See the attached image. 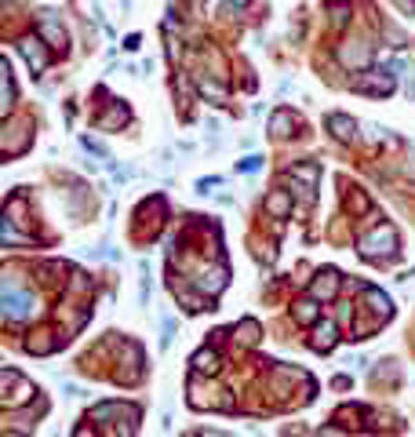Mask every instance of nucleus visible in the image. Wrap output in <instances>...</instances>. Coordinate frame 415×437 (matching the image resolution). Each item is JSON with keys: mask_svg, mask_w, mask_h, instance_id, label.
Returning a JSON list of instances; mask_svg holds the SVG:
<instances>
[{"mask_svg": "<svg viewBox=\"0 0 415 437\" xmlns=\"http://www.w3.org/2000/svg\"><path fill=\"white\" fill-rule=\"evenodd\" d=\"M0 306H4V317L8 321H30L37 314V299L30 292H22L15 285V274L4 277V292H0Z\"/></svg>", "mask_w": 415, "mask_h": 437, "instance_id": "obj_1", "label": "nucleus"}, {"mask_svg": "<svg viewBox=\"0 0 415 437\" xmlns=\"http://www.w3.org/2000/svg\"><path fill=\"white\" fill-rule=\"evenodd\" d=\"M397 230L390 223H383L379 230H372V234L361 237V255L365 259H390V255H397Z\"/></svg>", "mask_w": 415, "mask_h": 437, "instance_id": "obj_2", "label": "nucleus"}, {"mask_svg": "<svg viewBox=\"0 0 415 437\" xmlns=\"http://www.w3.org/2000/svg\"><path fill=\"white\" fill-rule=\"evenodd\" d=\"M33 394H37V387H33L30 379H22L15 368L0 372V405H4V408H15L22 401H30Z\"/></svg>", "mask_w": 415, "mask_h": 437, "instance_id": "obj_3", "label": "nucleus"}, {"mask_svg": "<svg viewBox=\"0 0 415 437\" xmlns=\"http://www.w3.org/2000/svg\"><path fill=\"white\" fill-rule=\"evenodd\" d=\"M288 183L295 186V194H299L303 204H314V186L321 183V168L317 164H295L288 172Z\"/></svg>", "mask_w": 415, "mask_h": 437, "instance_id": "obj_4", "label": "nucleus"}, {"mask_svg": "<svg viewBox=\"0 0 415 437\" xmlns=\"http://www.w3.org/2000/svg\"><path fill=\"white\" fill-rule=\"evenodd\" d=\"M33 139V124L30 121H15V117H4V153L8 157H15L30 146Z\"/></svg>", "mask_w": 415, "mask_h": 437, "instance_id": "obj_5", "label": "nucleus"}, {"mask_svg": "<svg viewBox=\"0 0 415 437\" xmlns=\"http://www.w3.org/2000/svg\"><path fill=\"white\" fill-rule=\"evenodd\" d=\"M354 88H361V92H372V95H390L394 92V77L386 70H365L354 81Z\"/></svg>", "mask_w": 415, "mask_h": 437, "instance_id": "obj_6", "label": "nucleus"}, {"mask_svg": "<svg viewBox=\"0 0 415 437\" xmlns=\"http://www.w3.org/2000/svg\"><path fill=\"white\" fill-rule=\"evenodd\" d=\"M19 51L26 55V62H30L33 73H44V70H48V51H44V44H41V37H22V41H19Z\"/></svg>", "mask_w": 415, "mask_h": 437, "instance_id": "obj_7", "label": "nucleus"}, {"mask_svg": "<svg viewBox=\"0 0 415 437\" xmlns=\"http://www.w3.org/2000/svg\"><path fill=\"white\" fill-rule=\"evenodd\" d=\"M41 37L48 41V48L66 51V30L55 22V11H41Z\"/></svg>", "mask_w": 415, "mask_h": 437, "instance_id": "obj_8", "label": "nucleus"}, {"mask_svg": "<svg viewBox=\"0 0 415 437\" xmlns=\"http://www.w3.org/2000/svg\"><path fill=\"white\" fill-rule=\"evenodd\" d=\"M339 285H343V281H339V274H335V270H321L317 281L310 285V295H314V299H321V303H328V299H335Z\"/></svg>", "mask_w": 415, "mask_h": 437, "instance_id": "obj_9", "label": "nucleus"}, {"mask_svg": "<svg viewBox=\"0 0 415 437\" xmlns=\"http://www.w3.org/2000/svg\"><path fill=\"white\" fill-rule=\"evenodd\" d=\"M335 339H339V325H335V321H317L310 346H314V350H321V354H328L332 346H335Z\"/></svg>", "mask_w": 415, "mask_h": 437, "instance_id": "obj_10", "label": "nucleus"}, {"mask_svg": "<svg viewBox=\"0 0 415 437\" xmlns=\"http://www.w3.org/2000/svg\"><path fill=\"white\" fill-rule=\"evenodd\" d=\"M197 288L208 295V299H215V295L226 288V266H215V270H212V274H208V277L201 274V277H197Z\"/></svg>", "mask_w": 415, "mask_h": 437, "instance_id": "obj_11", "label": "nucleus"}, {"mask_svg": "<svg viewBox=\"0 0 415 437\" xmlns=\"http://www.w3.org/2000/svg\"><path fill=\"white\" fill-rule=\"evenodd\" d=\"M365 306L379 321H390V314H394V306H390V299H386V292H375V288H365Z\"/></svg>", "mask_w": 415, "mask_h": 437, "instance_id": "obj_12", "label": "nucleus"}, {"mask_svg": "<svg viewBox=\"0 0 415 437\" xmlns=\"http://www.w3.org/2000/svg\"><path fill=\"white\" fill-rule=\"evenodd\" d=\"M339 59H343V66H350V70H361V66L368 62V44L354 41V48H350V41H346V48H339Z\"/></svg>", "mask_w": 415, "mask_h": 437, "instance_id": "obj_13", "label": "nucleus"}, {"mask_svg": "<svg viewBox=\"0 0 415 437\" xmlns=\"http://www.w3.org/2000/svg\"><path fill=\"white\" fill-rule=\"evenodd\" d=\"M193 372H204V376H215L219 372V354H215V346H204V350L193 354Z\"/></svg>", "mask_w": 415, "mask_h": 437, "instance_id": "obj_14", "label": "nucleus"}, {"mask_svg": "<svg viewBox=\"0 0 415 437\" xmlns=\"http://www.w3.org/2000/svg\"><path fill=\"white\" fill-rule=\"evenodd\" d=\"M354 128L357 124L350 117H343V113H332V117H328V132L339 139V143H354Z\"/></svg>", "mask_w": 415, "mask_h": 437, "instance_id": "obj_15", "label": "nucleus"}, {"mask_svg": "<svg viewBox=\"0 0 415 437\" xmlns=\"http://www.w3.org/2000/svg\"><path fill=\"white\" fill-rule=\"evenodd\" d=\"M0 84H4V99H0V110H4V117H11V110H15V81H11V66H8V62L0 66Z\"/></svg>", "mask_w": 415, "mask_h": 437, "instance_id": "obj_16", "label": "nucleus"}, {"mask_svg": "<svg viewBox=\"0 0 415 437\" xmlns=\"http://www.w3.org/2000/svg\"><path fill=\"white\" fill-rule=\"evenodd\" d=\"M0 244H4V248H15V244L33 248V237H30V234H19L15 223H11V218H4V226H0Z\"/></svg>", "mask_w": 415, "mask_h": 437, "instance_id": "obj_17", "label": "nucleus"}, {"mask_svg": "<svg viewBox=\"0 0 415 437\" xmlns=\"http://www.w3.org/2000/svg\"><path fill=\"white\" fill-rule=\"evenodd\" d=\"M295 321H299V325H317V321H321L317 299H299V303H295Z\"/></svg>", "mask_w": 415, "mask_h": 437, "instance_id": "obj_18", "label": "nucleus"}, {"mask_svg": "<svg viewBox=\"0 0 415 437\" xmlns=\"http://www.w3.org/2000/svg\"><path fill=\"white\" fill-rule=\"evenodd\" d=\"M132 121V113H128V106H121V102H113V106L99 117V128H121Z\"/></svg>", "mask_w": 415, "mask_h": 437, "instance_id": "obj_19", "label": "nucleus"}, {"mask_svg": "<svg viewBox=\"0 0 415 437\" xmlns=\"http://www.w3.org/2000/svg\"><path fill=\"white\" fill-rule=\"evenodd\" d=\"M292 128H295V117L288 110H277L274 117H270V132H274L277 139H284V135H292Z\"/></svg>", "mask_w": 415, "mask_h": 437, "instance_id": "obj_20", "label": "nucleus"}, {"mask_svg": "<svg viewBox=\"0 0 415 437\" xmlns=\"http://www.w3.org/2000/svg\"><path fill=\"white\" fill-rule=\"evenodd\" d=\"M266 212L277 215V218H284V215L292 212V194H281V190H277V194H270L266 197Z\"/></svg>", "mask_w": 415, "mask_h": 437, "instance_id": "obj_21", "label": "nucleus"}, {"mask_svg": "<svg viewBox=\"0 0 415 437\" xmlns=\"http://www.w3.org/2000/svg\"><path fill=\"white\" fill-rule=\"evenodd\" d=\"M197 88H201V95H204V99H212V102H215V106H223V102H226V88L219 84V81H208V77H201Z\"/></svg>", "mask_w": 415, "mask_h": 437, "instance_id": "obj_22", "label": "nucleus"}, {"mask_svg": "<svg viewBox=\"0 0 415 437\" xmlns=\"http://www.w3.org/2000/svg\"><path fill=\"white\" fill-rule=\"evenodd\" d=\"M30 350H33V354L55 350V339H51V332H37V339H30Z\"/></svg>", "mask_w": 415, "mask_h": 437, "instance_id": "obj_23", "label": "nucleus"}, {"mask_svg": "<svg viewBox=\"0 0 415 437\" xmlns=\"http://www.w3.org/2000/svg\"><path fill=\"white\" fill-rule=\"evenodd\" d=\"M237 339H241L244 346H252V343L259 339V325H255V321H241V328H237Z\"/></svg>", "mask_w": 415, "mask_h": 437, "instance_id": "obj_24", "label": "nucleus"}, {"mask_svg": "<svg viewBox=\"0 0 415 437\" xmlns=\"http://www.w3.org/2000/svg\"><path fill=\"white\" fill-rule=\"evenodd\" d=\"M354 212H368V197L365 194H354Z\"/></svg>", "mask_w": 415, "mask_h": 437, "instance_id": "obj_25", "label": "nucleus"}, {"mask_svg": "<svg viewBox=\"0 0 415 437\" xmlns=\"http://www.w3.org/2000/svg\"><path fill=\"white\" fill-rule=\"evenodd\" d=\"M394 4L405 11V15H415V0H394Z\"/></svg>", "mask_w": 415, "mask_h": 437, "instance_id": "obj_26", "label": "nucleus"}, {"mask_svg": "<svg viewBox=\"0 0 415 437\" xmlns=\"http://www.w3.org/2000/svg\"><path fill=\"white\" fill-rule=\"evenodd\" d=\"M241 168H244V172H255V168H259V157H248V161L241 164Z\"/></svg>", "mask_w": 415, "mask_h": 437, "instance_id": "obj_27", "label": "nucleus"}, {"mask_svg": "<svg viewBox=\"0 0 415 437\" xmlns=\"http://www.w3.org/2000/svg\"><path fill=\"white\" fill-rule=\"evenodd\" d=\"M233 4H237V8H244V4H252V0H233Z\"/></svg>", "mask_w": 415, "mask_h": 437, "instance_id": "obj_28", "label": "nucleus"}]
</instances>
